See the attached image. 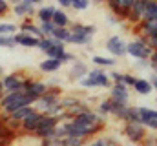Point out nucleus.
Here are the masks:
<instances>
[{"label": "nucleus", "mask_w": 157, "mask_h": 146, "mask_svg": "<svg viewBox=\"0 0 157 146\" xmlns=\"http://www.w3.org/2000/svg\"><path fill=\"white\" fill-rule=\"evenodd\" d=\"M155 102H157V99H155Z\"/></svg>", "instance_id": "obj_44"}, {"label": "nucleus", "mask_w": 157, "mask_h": 146, "mask_svg": "<svg viewBox=\"0 0 157 146\" xmlns=\"http://www.w3.org/2000/svg\"><path fill=\"white\" fill-rule=\"evenodd\" d=\"M9 11V4L7 0H0V15H6Z\"/></svg>", "instance_id": "obj_37"}, {"label": "nucleus", "mask_w": 157, "mask_h": 146, "mask_svg": "<svg viewBox=\"0 0 157 146\" xmlns=\"http://www.w3.org/2000/svg\"><path fill=\"white\" fill-rule=\"evenodd\" d=\"M135 70H152V64H150V59H137V62L133 64Z\"/></svg>", "instance_id": "obj_31"}, {"label": "nucleus", "mask_w": 157, "mask_h": 146, "mask_svg": "<svg viewBox=\"0 0 157 146\" xmlns=\"http://www.w3.org/2000/svg\"><path fill=\"white\" fill-rule=\"evenodd\" d=\"M110 79L113 82H124V71H112L110 73Z\"/></svg>", "instance_id": "obj_35"}, {"label": "nucleus", "mask_w": 157, "mask_h": 146, "mask_svg": "<svg viewBox=\"0 0 157 146\" xmlns=\"http://www.w3.org/2000/svg\"><path fill=\"white\" fill-rule=\"evenodd\" d=\"M17 42H15V36L11 35H0V48H15Z\"/></svg>", "instance_id": "obj_29"}, {"label": "nucleus", "mask_w": 157, "mask_h": 146, "mask_svg": "<svg viewBox=\"0 0 157 146\" xmlns=\"http://www.w3.org/2000/svg\"><path fill=\"white\" fill-rule=\"evenodd\" d=\"M91 40H93V36L71 33L70 38H68V44H73V46H91Z\"/></svg>", "instance_id": "obj_21"}, {"label": "nucleus", "mask_w": 157, "mask_h": 146, "mask_svg": "<svg viewBox=\"0 0 157 146\" xmlns=\"http://www.w3.org/2000/svg\"><path fill=\"white\" fill-rule=\"evenodd\" d=\"M141 146H157V135L148 133V135L144 137V141H143V144Z\"/></svg>", "instance_id": "obj_33"}, {"label": "nucleus", "mask_w": 157, "mask_h": 146, "mask_svg": "<svg viewBox=\"0 0 157 146\" xmlns=\"http://www.w3.org/2000/svg\"><path fill=\"white\" fill-rule=\"evenodd\" d=\"M150 82H152V86H154V90L157 91V73H154V75L150 77Z\"/></svg>", "instance_id": "obj_39"}, {"label": "nucleus", "mask_w": 157, "mask_h": 146, "mask_svg": "<svg viewBox=\"0 0 157 146\" xmlns=\"http://www.w3.org/2000/svg\"><path fill=\"white\" fill-rule=\"evenodd\" d=\"M26 79H28V77H22L20 73H11V75H6V77L2 79L6 93H9V91H18V90H24V82H26Z\"/></svg>", "instance_id": "obj_6"}, {"label": "nucleus", "mask_w": 157, "mask_h": 146, "mask_svg": "<svg viewBox=\"0 0 157 146\" xmlns=\"http://www.w3.org/2000/svg\"><path fill=\"white\" fill-rule=\"evenodd\" d=\"M143 124H144L148 130H155L157 132V119H146V121H143Z\"/></svg>", "instance_id": "obj_36"}, {"label": "nucleus", "mask_w": 157, "mask_h": 146, "mask_svg": "<svg viewBox=\"0 0 157 146\" xmlns=\"http://www.w3.org/2000/svg\"><path fill=\"white\" fill-rule=\"evenodd\" d=\"M112 108H113V104H112V99L108 97V99H102L101 102H99V113L101 115H112Z\"/></svg>", "instance_id": "obj_25"}, {"label": "nucleus", "mask_w": 157, "mask_h": 146, "mask_svg": "<svg viewBox=\"0 0 157 146\" xmlns=\"http://www.w3.org/2000/svg\"><path fill=\"white\" fill-rule=\"evenodd\" d=\"M71 33L93 36L97 33V28H95V26H88V24H80V22H73V24H71Z\"/></svg>", "instance_id": "obj_17"}, {"label": "nucleus", "mask_w": 157, "mask_h": 146, "mask_svg": "<svg viewBox=\"0 0 157 146\" xmlns=\"http://www.w3.org/2000/svg\"><path fill=\"white\" fill-rule=\"evenodd\" d=\"M4 93H6V90H4V82L0 80V99L4 97Z\"/></svg>", "instance_id": "obj_40"}, {"label": "nucleus", "mask_w": 157, "mask_h": 146, "mask_svg": "<svg viewBox=\"0 0 157 146\" xmlns=\"http://www.w3.org/2000/svg\"><path fill=\"white\" fill-rule=\"evenodd\" d=\"M59 60H60V64H68V62L77 60V57H75V55H71V53H68V51H64V53L59 57Z\"/></svg>", "instance_id": "obj_32"}, {"label": "nucleus", "mask_w": 157, "mask_h": 146, "mask_svg": "<svg viewBox=\"0 0 157 146\" xmlns=\"http://www.w3.org/2000/svg\"><path fill=\"white\" fill-rule=\"evenodd\" d=\"M62 95V91L59 90V88H55V90H51L49 88V91L48 93H44L42 97H39L37 101H35V110H39V111H42V113H48V110H51L55 104H59L60 102V97Z\"/></svg>", "instance_id": "obj_4"}, {"label": "nucleus", "mask_w": 157, "mask_h": 146, "mask_svg": "<svg viewBox=\"0 0 157 146\" xmlns=\"http://www.w3.org/2000/svg\"><path fill=\"white\" fill-rule=\"evenodd\" d=\"M29 2H33V4H42V0H29Z\"/></svg>", "instance_id": "obj_41"}, {"label": "nucleus", "mask_w": 157, "mask_h": 146, "mask_svg": "<svg viewBox=\"0 0 157 146\" xmlns=\"http://www.w3.org/2000/svg\"><path fill=\"white\" fill-rule=\"evenodd\" d=\"M84 146H119L115 139L112 137H104V135H95L91 139H88Z\"/></svg>", "instance_id": "obj_15"}, {"label": "nucleus", "mask_w": 157, "mask_h": 146, "mask_svg": "<svg viewBox=\"0 0 157 146\" xmlns=\"http://www.w3.org/2000/svg\"><path fill=\"white\" fill-rule=\"evenodd\" d=\"M135 80H137V77H135V75H132V73H124V84H126V86L133 88Z\"/></svg>", "instance_id": "obj_34"}, {"label": "nucleus", "mask_w": 157, "mask_h": 146, "mask_svg": "<svg viewBox=\"0 0 157 146\" xmlns=\"http://www.w3.org/2000/svg\"><path fill=\"white\" fill-rule=\"evenodd\" d=\"M20 31H24V33H29V35L37 36V38H42V31H40L39 26H35L33 22H31V18H24V22L20 24V28H18Z\"/></svg>", "instance_id": "obj_18"}, {"label": "nucleus", "mask_w": 157, "mask_h": 146, "mask_svg": "<svg viewBox=\"0 0 157 146\" xmlns=\"http://www.w3.org/2000/svg\"><path fill=\"white\" fill-rule=\"evenodd\" d=\"M53 22H55V26H59V28H70V26H71L68 13H66V11H62V9H55Z\"/></svg>", "instance_id": "obj_19"}, {"label": "nucleus", "mask_w": 157, "mask_h": 146, "mask_svg": "<svg viewBox=\"0 0 157 146\" xmlns=\"http://www.w3.org/2000/svg\"><path fill=\"white\" fill-rule=\"evenodd\" d=\"M39 28H40V31H42V35H44V36H51L57 26H55V22H53V20H48V22H40Z\"/></svg>", "instance_id": "obj_26"}, {"label": "nucleus", "mask_w": 157, "mask_h": 146, "mask_svg": "<svg viewBox=\"0 0 157 146\" xmlns=\"http://www.w3.org/2000/svg\"><path fill=\"white\" fill-rule=\"evenodd\" d=\"M26 91H28L31 97L39 99V97H42L44 93H48V91H49V84H48V82H44V80H35V79H31L29 88H28Z\"/></svg>", "instance_id": "obj_10"}, {"label": "nucleus", "mask_w": 157, "mask_h": 146, "mask_svg": "<svg viewBox=\"0 0 157 146\" xmlns=\"http://www.w3.org/2000/svg\"><path fill=\"white\" fill-rule=\"evenodd\" d=\"M82 88H112V79H110V73L106 71L104 68H93L90 70L88 75L84 79L78 80Z\"/></svg>", "instance_id": "obj_1"}, {"label": "nucleus", "mask_w": 157, "mask_h": 146, "mask_svg": "<svg viewBox=\"0 0 157 146\" xmlns=\"http://www.w3.org/2000/svg\"><path fill=\"white\" fill-rule=\"evenodd\" d=\"M37 18L40 22H48V20H53V15H55V7L53 6H42L39 11L35 13Z\"/></svg>", "instance_id": "obj_22"}, {"label": "nucleus", "mask_w": 157, "mask_h": 146, "mask_svg": "<svg viewBox=\"0 0 157 146\" xmlns=\"http://www.w3.org/2000/svg\"><path fill=\"white\" fill-rule=\"evenodd\" d=\"M15 42H17L18 46H24V48H39L40 38L29 35V33L20 31V33H17V35H15Z\"/></svg>", "instance_id": "obj_12"}, {"label": "nucleus", "mask_w": 157, "mask_h": 146, "mask_svg": "<svg viewBox=\"0 0 157 146\" xmlns=\"http://www.w3.org/2000/svg\"><path fill=\"white\" fill-rule=\"evenodd\" d=\"M126 51H128L130 57H133L137 60V59H150L155 49L152 46H148V42L144 38L137 36V38H133V40H130L126 44Z\"/></svg>", "instance_id": "obj_2"}, {"label": "nucleus", "mask_w": 157, "mask_h": 146, "mask_svg": "<svg viewBox=\"0 0 157 146\" xmlns=\"http://www.w3.org/2000/svg\"><path fill=\"white\" fill-rule=\"evenodd\" d=\"M71 35V29L70 28H55V31H53V38H59V40H62V42H68V38Z\"/></svg>", "instance_id": "obj_24"}, {"label": "nucleus", "mask_w": 157, "mask_h": 146, "mask_svg": "<svg viewBox=\"0 0 157 146\" xmlns=\"http://www.w3.org/2000/svg\"><path fill=\"white\" fill-rule=\"evenodd\" d=\"M124 122H141V113H139V108L137 106H130L128 110V117ZM143 124V122H141Z\"/></svg>", "instance_id": "obj_27"}, {"label": "nucleus", "mask_w": 157, "mask_h": 146, "mask_svg": "<svg viewBox=\"0 0 157 146\" xmlns=\"http://www.w3.org/2000/svg\"><path fill=\"white\" fill-rule=\"evenodd\" d=\"M64 51H66V42H62V40H59V38H53V44H51V48L46 51V57H49V59H59Z\"/></svg>", "instance_id": "obj_13"}, {"label": "nucleus", "mask_w": 157, "mask_h": 146, "mask_svg": "<svg viewBox=\"0 0 157 146\" xmlns=\"http://www.w3.org/2000/svg\"><path fill=\"white\" fill-rule=\"evenodd\" d=\"M91 60H93V64L99 66V68H112V66L117 64V59H115V57L110 59V57H102V55H93Z\"/></svg>", "instance_id": "obj_20"}, {"label": "nucleus", "mask_w": 157, "mask_h": 146, "mask_svg": "<svg viewBox=\"0 0 157 146\" xmlns=\"http://www.w3.org/2000/svg\"><path fill=\"white\" fill-rule=\"evenodd\" d=\"M33 111H35V106L31 104V106H24V108H18L17 111H13L11 117H13V119H18V121H24V119H26L29 113H33Z\"/></svg>", "instance_id": "obj_23"}, {"label": "nucleus", "mask_w": 157, "mask_h": 146, "mask_svg": "<svg viewBox=\"0 0 157 146\" xmlns=\"http://www.w3.org/2000/svg\"><path fill=\"white\" fill-rule=\"evenodd\" d=\"M60 60L59 59H44L42 62L39 64V68H40V71H44V73H55V71H59L60 70Z\"/></svg>", "instance_id": "obj_16"}, {"label": "nucleus", "mask_w": 157, "mask_h": 146, "mask_svg": "<svg viewBox=\"0 0 157 146\" xmlns=\"http://www.w3.org/2000/svg\"><path fill=\"white\" fill-rule=\"evenodd\" d=\"M95 4H102V2H106V0H93Z\"/></svg>", "instance_id": "obj_42"}, {"label": "nucleus", "mask_w": 157, "mask_h": 146, "mask_svg": "<svg viewBox=\"0 0 157 146\" xmlns=\"http://www.w3.org/2000/svg\"><path fill=\"white\" fill-rule=\"evenodd\" d=\"M88 66L82 60H73L71 62V70H70V80H80L88 75Z\"/></svg>", "instance_id": "obj_11"}, {"label": "nucleus", "mask_w": 157, "mask_h": 146, "mask_svg": "<svg viewBox=\"0 0 157 146\" xmlns=\"http://www.w3.org/2000/svg\"><path fill=\"white\" fill-rule=\"evenodd\" d=\"M90 2H91V0H73V2H71V7H73L75 11H84V9L90 7Z\"/></svg>", "instance_id": "obj_30"}, {"label": "nucleus", "mask_w": 157, "mask_h": 146, "mask_svg": "<svg viewBox=\"0 0 157 146\" xmlns=\"http://www.w3.org/2000/svg\"><path fill=\"white\" fill-rule=\"evenodd\" d=\"M110 97L119 102H128L130 101V86H126L124 82H113L112 90H110Z\"/></svg>", "instance_id": "obj_7"}, {"label": "nucleus", "mask_w": 157, "mask_h": 146, "mask_svg": "<svg viewBox=\"0 0 157 146\" xmlns=\"http://www.w3.org/2000/svg\"><path fill=\"white\" fill-rule=\"evenodd\" d=\"M17 26L15 24H7V22H2L0 24V35H13V33H17Z\"/></svg>", "instance_id": "obj_28"}, {"label": "nucleus", "mask_w": 157, "mask_h": 146, "mask_svg": "<svg viewBox=\"0 0 157 146\" xmlns=\"http://www.w3.org/2000/svg\"><path fill=\"white\" fill-rule=\"evenodd\" d=\"M122 133H124V137H126L132 144H143L144 137L148 135L146 126L141 124V122H124Z\"/></svg>", "instance_id": "obj_3"}, {"label": "nucleus", "mask_w": 157, "mask_h": 146, "mask_svg": "<svg viewBox=\"0 0 157 146\" xmlns=\"http://www.w3.org/2000/svg\"><path fill=\"white\" fill-rule=\"evenodd\" d=\"M126 40L122 38V36L119 35H113L110 36L108 40H106V49L112 53V57H115V59H122L124 55H128V51H126Z\"/></svg>", "instance_id": "obj_5"}, {"label": "nucleus", "mask_w": 157, "mask_h": 146, "mask_svg": "<svg viewBox=\"0 0 157 146\" xmlns=\"http://www.w3.org/2000/svg\"><path fill=\"white\" fill-rule=\"evenodd\" d=\"M18 2H22V0H11V4L15 6V4H18Z\"/></svg>", "instance_id": "obj_43"}, {"label": "nucleus", "mask_w": 157, "mask_h": 146, "mask_svg": "<svg viewBox=\"0 0 157 146\" xmlns=\"http://www.w3.org/2000/svg\"><path fill=\"white\" fill-rule=\"evenodd\" d=\"M44 117V113L39 111V110H35L33 113H29L24 121H22V130L24 132H28V133H35L37 132V128H39L40 124V119Z\"/></svg>", "instance_id": "obj_9"}, {"label": "nucleus", "mask_w": 157, "mask_h": 146, "mask_svg": "<svg viewBox=\"0 0 157 146\" xmlns=\"http://www.w3.org/2000/svg\"><path fill=\"white\" fill-rule=\"evenodd\" d=\"M133 91L139 93V95H150L154 91V86H152V82L148 79H139L137 77V80L133 84Z\"/></svg>", "instance_id": "obj_14"}, {"label": "nucleus", "mask_w": 157, "mask_h": 146, "mask_svg": "<svg viewBox=\"0 0 157 146\" xmlns=\"http://www.w3.org/2000/svg\"><path fill=\"white\" fill-rule=\"evenodd\" d=\"M57 2H59L60 7H71V2L73 0H57Z\"/></svg>", "instance_id": "obj_38"}, {"label": "nucleus", "mask_w": 157, "mask_h": 146, "mask_svg": "<svg viewBox=\"0 0 157 146\" xmlns=\"http://www.w3.org/2000/svg\"><path fill=\"white\" fill-rule=\"evenodd\" d=\"M13 13H15V17H20V18H31L37 11H35V4L33 2L22 0V2L13 6Z\"/></svg>", "instance_id": "obj_8"}]
</instances>
